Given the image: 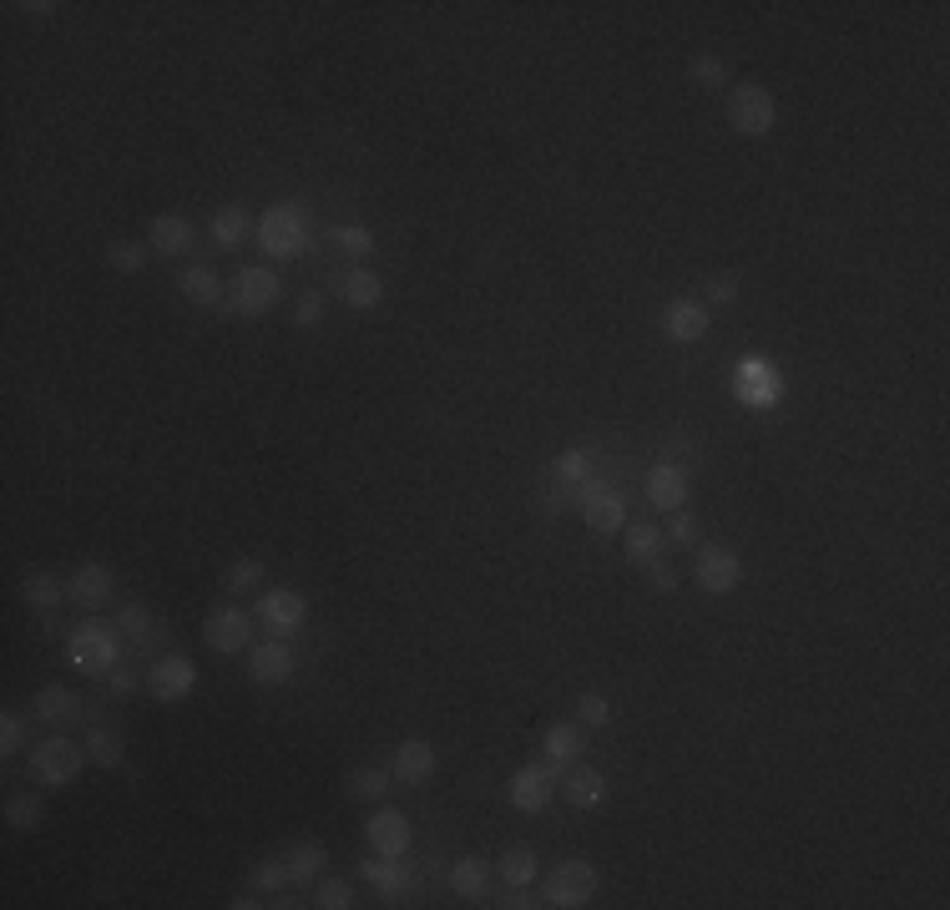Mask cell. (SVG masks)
Returning a JSON list of instances; mask_svg holds the SVG:
<instances>
[{"instance_id": "34", "label": "cell", "mask_w": 950, "mask_h": 910, "mask_svg": "<svg viewBox=\"0 0 950 910\" xmlns=\"http://www.w3.org/2000/svg\"><path fill=\"white\" fill-rule=\"evenodd\" d=\"M450 890L455 896H466V900H481L485 896V865L476 855H460L450 865Z\"/></svg>"}, {"instance_id": "45", "label": "cell", "mask_w": 950, "mask_h": 910, "mask_svg": "<svg viewBox=\"0 0 950 910\" xmlns=\"http://www.w3.org/2000/svg\"><path fill=\"white\" fill-rule=\"evenodd\" d=\"M702 294H708V303L729 309V303H738V278L733 274H708L702 278Z\"/></svg>"}, {"instance_id": "8", "label": "cell", "mask_w": 950, "mask_h": 910, "mask_svg": "<svg viewBox=\"0 0 950 910\" xmlns=\"http://www.w3.org/2000/svg\"><path fill=\"white\" fill-rule=\"evenodd\" d=\"M253 618H258L274 637H293L303 627V618H309V602H303V592H293V587H274V592L258 597V612H253Z\"/></svg>"}, {"instance_id": "26", "label": "cell", "mask_w": 950, "mask_h": 910, "mask_svg": "<svg viewBox=\"0 0 950 910\" xmlns=\"http://www.w3.org/2000/svg\"><path fill=\"white\" fill-rule=\"evenodd\" d=\"M21 592H26V602L36 607V612H56V607L67 602V582L56 577V572H26V582H21Z\"/></svg>"}, {"instance_id": "36", "label": "cell", "mask_w": 950, "mask_h": 910, "mask_svg": "<svg viewBox=\"0 0 950 910\" xmlns=\"http://www.w3.org/2000/svg\"><path fill=\"white\" fill-rule=\"evenodd\" d=\"M395 774L389 769H354L349 774V800H385Z\"/></svg>"}, {"instance_id": "50", "label": "cell", "mask_w": 950, "mask_h": 910, "mask_svg": "<svg viewBox=\"0 0 950 910\" xmlns=\"http://www.w3.org/2000/svg\"><path fill=\"white\" fill-rule=\"evenodd\" d=\"M107 683H111V693H132V683H137V678H132V668H127V662H117V668L107 673Z\"/></svg>"}, {"instance_id": "28", "label": "cell", "mask_w": 950, "mask_h": 910, "mask_svg": "<svg viewBox=\"0 0 950 910\" xmlns=\"http://www.w3.org/2000/svg\"><path fill=\"white\" fill-rule=\"evenodd\" d=\"M622 547H627L633 562L652 566V562H662V552H668V537H662L652 522H637V526H627V541H622Z\"/></svg>"}, {"instance_id": "31", "label": "cell", "mask_w": 950, "mask_h": 910, "mask_svg": "<svg viewBox=\"0 0 950 910\" xmlns=\"http://www.w3.org/2000/svg\"><path fill=\"white\" fill-rule=\"evenodd\" d=\"M324 860H329V855H324V845H318V840H299L289 850V860H284V865H289V881L293 885H309L318 870H324Z\"/></svg>"}, {"instance_id": "48", "label": "cell", "mask_w": 950, "mask_h": 910, "mask_svg": "<svg viewBox=\"0 0 950 910\" xmlns=\"http://www.w3.org/2000/svg\"><path fill=\"white\" fill-rule=\"evenodd\" d=\"M324 319V294H299V303H293V324H318Z\"/></svg>"}, {"instance_id": "24", "label": "cell", "mask_w": 950, "mask_h": 910, "mask_svg": "<svg viewBox=\"0 0 950 910\" xmlns=\"http://www.w3.org/2000/svg\"><path fill=\"white\" fill-rule=\"evenodd\" d=\"M566 800L577 804V810H602L606 804V774L602 769H587V764H577V769L562 779Z\"/></svg>"}, {"instance_id": "1", "label": "cell", "mask_w": 950, "mask_h": 910, "mask_svg": "<svg viewBox=\"0 0 950 910\" xmlns=\"http://www.w3.org/2000/svg\"><path fill=\"white\" fill-rule=\"evenodd\" d=\"M122 652H127V637L117 633V627H101V622H82L67 643L71 668L86 678H107L111 668L122 662Z\"/></svg>"}, {"instance_id": "11", "label": "cell", "mask_w": 950, "mask_h": 910, "mask_svg": "<svg viewBox=\"0 0 950 910\" xmlns=\"http://www.w3.org/2000/svg\"><path fill=\"white\" fill-rule=\"evenodd\" d=\"M364 840H370L374 855L400 860L405 850H410V840H414L410 814H400V810H374V814H370V825H364Z\"/></svg>"}, {"instance_id": "15", "label": "cell", "mask_w": 950, "mask_h": 910, "mask_svg": "<svg viewBox=\"0 0 950 910\" xmlns=\"http://www.w3.org/2000/svg\"><path fill=\"white\" fill-rule=\"evenodd\" d=\"M111 587H117V577H111L107 562H82L76 572H71V582H67L71 602L82 607V612H101V607L111 602Z\"/></svg>"}, {"instance_id": "37", "label": "cell", "mask_w": 950, "mask_h": 910, "mask_svg": "<svg viewBox=\"0 0 950 910\" xmlns=\"http://www.w3.org/2000/svg\"><path fill=\"white\" fill-rule=\"evenodd\" d=\"M147 253H152V243H132V238H122V243H111L107 249V263L117 268V274H142V268H147Z\"/></svg>"}, {"instance_id": "17", "label": "cell", "mask_w": 950, "mask_h": 910, "mask_svg": "<svg viewBox=\"0 0 950 910\" xmlns=\"http://www.w3.org/2000/svg\"><path fill=\"white\" fill-rule=\"evenodd\" d=\"M111 627H117V633H122L137 652H142V648H152V643H163V637H167V627L157 622V612H147L142 602H122V607H117Z\"/></svg>"}, {"instance_id": "27", "label": "cell", "mask_w": 950, "mask_h": 910, "mask_svg": "<svg viewBox=\"0 0 950 910\" xmlns=\"http://www.w3.org/2000/svg\"><path fill=\"white\" fill-rule=\"evenodd\" d=\"M556 481H562L566 491H581V486H592V481H597V460H592V451L572 445V451L556 455Z\"/></svg>"}, {"instance_id": "19", "label": "cell", "mask_w": 950, "mask_h": 910, "mask_svg": "<svg viewBox=\"0 0 950 910\" xmlns=\"http://www.w3.org/2000/svg\"><path fill=\"white\" fill-rule=\"evenodd\" d=\"M648 501L658 511H683V501H688V470L673 466V460L652 466L648 470Z\"/></svg>"}, {"instance_id": "13", "label": "cell", "mask_w": 950, "mask_h": 910, "mask_svg": "<svg viewBox=\"0 0 950 910\" xmlns=\"http://www.w3.org/2000/svg\"><path fill=\"white\" fill-rule=\"evenodd\" d=\"M506 794L521 814H541L551 804V794H556V769L551 764H526V769H516Z\"/></svg>"}, {"instance_id": "2", "label": "cell", "mask_w": 950, "mask_h": 910, "mask_svg": "<svg viewBox=\"0 0 950 910\" xmlns=\"http://www.w3.org/2000/svg\"><path fill=\"white\" fill-rule=\"evenodd\" d=\"M258 243H263V253H274V259H303V249H309V213H303V203L268 207L258 223Z\"/></svg>"}, {"instance_id": "47", "label": "cell", "mask_w": 950, "mask_h": 910, "mask_svg": "<svg viewBox=\"0 0 950 910\" xmlns=\"http://www.w3.org/2000/svg\"><path fill=\"white\" fill-rule=\"evenodd\" d=\"M662 537L673 541V547H693V541H698V522H693L688 511H673V526H668Z\"/></svg>"}, {"instance_id": "18", "label": "cell", "mask_w": 950, "mask_h": 910, "mask_svg": "<svg viewBox=\"0 0 950 910\" xmlns=\"http://www.w3.org/2000/svg\"><path fill=\"white\" fill-rule=\"evenodd\" d=\"M662 334H668L673 345H693V339L708 334V309L693 299H673L662 309Z\"/></svg>"}, {"instance_id": "32", "label": "cell", "mask_w": 950, "mask_h": 910, "mask_svg": "<svg viewBox=\"0 0 950 910\" xmlns=\"http://www.w3.org/2000/svg\"><path fill=\"white\" fill-rule=\"evenodd\" d=\"M178 289L188 294V299L193 303H218L223 299V278L213 274V268H203V263H197V268H182V278H178Z\"/></svg>"}, {"instance_id": "40", "label": "cell", "mask_w": 950, "mask_h": 910, "mask_svg": "<svg viewBox=\"0 0 950 910\" xmlns=\"http://www.w3.org/2000/svg\"><path fill=\"white\" fill-rule=\"evenodd\" d=\"M688 82H698V86H729V67L718 61V56H693L688 61Z\"/></svg>"}, {"instance_id": "16", "label": "cell", "mask_w": 950, "mask_h": 910, "mask_svg": "<svg viewBox=\"0 0 950 910\" xmlns=\"http://www.w3.org/2000/svg\"><path fill=\"white\" fill-rule=\"evenodd\" d=\"M193 683H197L193 658H178V652H167V658L147 673L152 698H163V704H178V698H188V693H193Z\"/></svg>"}, {"instance_id": "43", "label": "cell", "mask_w": 950, "mask_h": 910, "mask_svg": "<svg viewBox=\"0 0 950 910\" xmlns=\"http://www.w3.org/2000/svg\"><path fill=\"white\" fill-rule=\"evenodd\" d=\"M314 906H324V910H349L354 906V885L349 881H324L314 890Z\"/></svg>"}, {"instance_id": "22", "label": "cell", "mask_w": 950, "mask_h": 910, "mask_svg": "<svg viewBox=\"0 0 950 910\" xmlns=\"http://www.w3.org/2000/svg\"><path fill=\"white\" fill-rule=\"evenodd\" d=\"M389 774H395L400 785H425L430 774H435V749H430L425 739H405V744L395 749V764H389Z\"/></svg>"}, {"instance_id": "33", "label": "cell", "mask_w": 950, "mask_h": 910, "mask_svg": "<svg viewBox=\"0 0 950 910\" xmlns=\"http://www.w3.org/2000/svg\"><path fill=\"white\" fill-rule=\"evenodd\" d=\"M86 758H92V764H101V769H122V758H127L122 733L92 729V733H86Z\"/></svg>"}, {"instance_id": "25", "label": "cell", "mask_w": 950, "mask_h": 910, "mask_svg": "<svg viewBox=\"0 0 950 910\" xmlns=\"http://www.w3.org/2000/svg\"><path fill=\"white\" fill-rule=\"evenodd\" d=\"M339 294H345L349 309H380V299H385V278L370 274V268H349V274L339 278Z\"/></svg>"}, {"instance_id": "7", "label": "cell", "mask_w": 950, "mask_h": 910, "mask_svg": "<svg viewBox=\"0 0 950 910\" xmlns=\"http://www.w3.org/2000/svg\"><path fill=\"white\" fill-rule=\"evenodd\" d=\"M203 637H207V648L228 652V658H233V652H249L253 648V612H243L238 602L213 607V612H207Z\"/></svg>"}, {"instance_id": "39", "label": "cell", "mask_w": 950, "mask_h": 910, "mask_svg": "<svg viewBox=\"0 0 950 910\" xmlns=\"http://www.w3.org/2000/svg\"><path fill=\"white\" fill-rule=\"evenodd\" d=\"M258 582H263V562H258V556H238V562L228 566L223 587H228V592H253Z\"/></svg>"}, {"instance_id": "21", "label": "cell", "mask_w": 950, "mask_h": 910, "mask_svg": "<svg viewBox=\"0 0 950 910\" xmlns=\"http://www.w3.org/2000/svg\"><path fill=\"white\" fill-rule=\"evenodd\" d=\"M152 253L157 259H182V253L193 249V223L182 218V213H163V218L152 223Z\"/></svg>"}, {"instance_id": "9", "label": "cell", "mask_w": 950, "mask_h": 910, "mask_svg": "<svg viewBox=\"0 0 950 910\" xmlns=\"http://www.w3.org/2000/svg\"><path fill=\"white\" fill-rule=\"evenodd\" d=\"M733 385H738V400L754 405V410H769V405H779V395H784V380H779V370H773L769 359H758V355H748L744 364H738Z\"/></svg>"}, {"instance_id": "46", "label": "cell", "mask_w": 950, "mask_h": 910, "mask_svg": "<svg viewBox=\"0 0 950 910\" xmlns=\"http://www.w3.org/2000/svg\"><path fill=\"white\" fill-rule=\"evenodd\" d=\"M577 714H581V723H587V729H602L606 718H612V704H606L602 693H581Z\"/></svg>"}, {"instance_id": "44", "label": "cell", "mask_w": 950, "mask_h": 910, "mask_svg": "<svg viewBox=\"0 0 950 910\" xmlns=\"http://www.w3.org/2000/svg\"><path fill=\"white\" fill-rule=\"evenodd\" d=\"M21 744H26V718L5 708V718H0V754L15 758L21 754Z\"/></svg>"}, {"instance_id": "42", "label": "cell", "mask_w": 950, "mask_h": 910, "mask_svg": "<svg viewBox=\"0 0 950 910\" xmlns=\"http://www.w3.org/2000/svg\"><path fill=\"white\" fill-rule=\"evenodd\" d=\"M289 885V865L284 860H263L258 870H253V890H263V896H278Z\"/></svg>"}, {"instance_id": "12", "label": "cell", "mask_w": 950, "mask_h": 910, "mask_svg": "<svg viewBox=\"0 0 950 910\" xmlns=\"http://www.w3.org/2000/svg\"><path fill=\"white\" fill-rule=\"evenodd\" d=\"M577 501H581V522L592 526V531H622V522H627V506H622L617 486L592 481L577 491Z\"/></svg>"}, {"instance_id": "20", "label": "cell", "mask_w": 950, "mask_h": 910, "mask_svg": "<svg viewBox=\"0 0 950 910\" xmlns=\"http://www.w3.org/2000/svg\"><path fill=\"white\" fill-rule=\"evenodd\" d=\"M36 718H41L46 729H67V723H76L82 718V698L67 689V683H46L41 693H36Z\"/></svg>"}, {"instance_id": "10", "label": "cell", "mask_w": 950, "mask_h": 910, "mask_svg": "<svg viewBox=\"0 0 950 910\" xmlns=\"http://www.w3.org/2000/svg\"><path fill=\"white\" fill-rule=\"evenodd\" d=\"M693 577H698L702 592H733L738 582H744V562H738V552L733 547H702L698 552V566H693Z\"/></svg>"}, {"instance_id": "4", "label": "cell", "mask_w": 950, "mask_h": 910, "mask_svg": "<svg viewBox=\"0 0 950 910\" xmlns=\"http://www.w3.org/2000/svg\"><path fill=\"white\" fill-rule=\"evenodd\" d=\"M773 122H779V107H773V92L758 82H744L729 92V127L738 137H769Z\"/></svg>"}, {"instance_id": "35", "label": "cell", "mask_w": 950, "mask_h": 910, "mask_svg": "<svg viewBox=\"0 0 950 910\" xmlns=\"http://www.w3.org/2000/svg\"><path fill=\"white\" fill-rule=\"evenodd\" d=\"M531 875H537V850H531V845H510L506 855H501V881L531 885Z\"/></svg>"}, {"instance_id": "49", "label": "cell", "mask_w": 950, "mask_h": 910, "mask_svg": "<svg viewBox=\"0 0 950 910\" xmlns=\"http://www.w3.org/2000/svg\"><path fill=\"white\" fill-rule=\"evenodd\" d=\"M652 592H677V572L668 562H652V577H648Z\"/></svg>"}, {"instance_id": "5", "label": "cell", "mask_w": 950, "mask_h": 910, "mask_svg": "<svg viewBox=\"0 0 950 910\" xmlns=\"http://www.w3.org/2000/svg\"><path fill=\"white\" fill-rule=\"evenodd\" d=\"M597 885H602V875H597L592 860H562V865L551 870L546 881V900L541 906H556V910H581L592 906Z\"/></svg>"}, {"instance_id": "29", "label": "cell", "mask_w": 950, "mask_h": 910, "mask_svg": "<svg viewBox=\"0 0 950 910\" xmlns=\"http://www.w3.org/2000/svg\"><path fill=\"white\" fill-rule=\"evenodd\" d=\"M359 875H364V881L374 885V890H380V896L385 900H395V896H405V870H400V860H389V855H380V860H364V865H359Z\"/></svg>"}, {"instance_id": "41", "label": "cell", "mask_w": 950, "mask_h": 910, "mask_svg": "<svg viewBox=\"0 0 950 910\" xmlns=\"http://www.w3.org/2000/svg\"><path fill=\"white\" fill-rule=\"evenodd\" d=\"M5 819H11L15 829H36V825H41V800H36V794H11Z\"/></svg>"}, {"instance_id": "23", "label": "cell", "mask_w": 950, "mask_h": 910, "mask_svg": "<svg viewBox=\"0 0 950 910\" xmlns=\"http://www.w3.org/2000/svg\"><path fill=\"white\" fill-rule=\"evenodd\" d=\"M581 754H587V733H581V723H551L546 729V764L551 769H572Z\"/></svg>"}, {"instance_id": "14", "label": "cell", "mask_w": 950, "mask_h": 910, "mask_svg": "<svg viewBox=\"0 0 950 910\" xmlns=\"http://www.w3.org/2000/svg\"><path fill=\"white\" fill-rule=\"evenodd\" d=\"M293 668H299V658H293V648L284 643V637H268V643H258V648L249 652V678L253 683H263V689L289 683Z\"/></svg>"}, {"instance_id": "6", "label": "cell", "mask_w": 950, "mask_h": 910, "mask_svg": "<svg viewBox=\"0 0 950 910\" xmlns=\"http://www.w3.org/2000/svg\"><path fill=\"white\" fill-rule=\"evenodd\" d=\"M278 294H284V284H278V274L268 268V263H249V268H238V278H233V309L243 319H263L278 303Z\"/></svg>"}, {"instance_id": "38", "label": "cell", "mask_w": 950, "mask_h": 910, "mask_svg": "<svg viewBox=\"0 0 950 910\" xmlns=\"http://www.w3.org/2000/svg\"><path fill=\"white\" fill-rule=\"evenodd\" d=\"M334 243H339V253H349V259H370L374 253V234L364 223H339V228H334Z\"/></svg>"}, {"instance_id": "3", "label": "cell", "mask_w": 950, "mask_h": 910, "mask_svg": "<svg viewBox=\"0 0 950 910\" xmlns=\"http://www.w3.org/2000/svg\"><path fill=\"white\" fill-rule=\"evenodd\" d=\"M82 769H86V749L76 739H67V733H51V739H41V744L31 749V774L51 789L82 779Z\"/></svg>"}, {"instance_id": "30", "label": "cell", "mask_w": 950, "mask_h": 910, "mask_svg": "<svg viewBox=\"0 0 950 910\" xmlns=\"http://www.w3.org/2000/svg\"><path fill=\"white\" fill-rule=\"evenodd\" d=\"M243 238H249V207L243 203L218 207V213H213V243H218V249H238Z\"/></svg>"}]
</instances>
